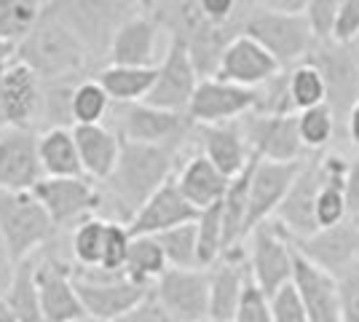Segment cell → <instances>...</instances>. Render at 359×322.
<instances>
[{"label":"cell","mask_w":359,"mask_h":322,"mask_svg":"<svg viewBox=\"0 0 359 322\" xmlns=\"http://www.w3.org/2000/svg\"><path fill=\"white\" fill-rule=\"evenodd\" d=\"M185 145H148L121 140V159L116 172L102 183L105 204H110V220L132 223L140 207L166 183L177 167Z\"/></svg>","instance_id":"obj_1"},{"label":"cell","mask_w":359,"mask_h":322,"mask_svg":"<svg viewBox=\"0 0 359 322\" xmlns=\"http://www.w3.org/2000/svg\"><path fill=\"white\" fill-rule=\"evenodd\" d=\"M14 60L30 67L41 83L54 81H73L89 67V51L75 38L73 32L62 25L54 14H48L43 6V14L30 35L14 48Z\"/></svg>","instance_id":"obj_2"},{"label":"cell","mask_w":359,"mask_h":322,"mask_svg":"<svg viewBox=\"0 0 359 322\" xmlns=\"http://www.w3.org/2000/svg\"><path fill=\"white\" fill-rule=\"evenodd\" d=\"M46 11L57 16L86 46L91 60H107L121 25H126L142 8L137 0H48Z\"/></svg>","instance_id":"obj_3"},{"label":"cell","mask_w":359,"mask_h":322,"mask_svg":"<svg viewBox=\"0 0 359 322\" xmlns=\"http://www.w3.org/2000/svg\"><path fill=\"white\" fill-rule=\"evenodd\" d=\"M0 231L14 261L22 263L51 245L60 229L35 191H0Z\"/></svg>","instance_id":"obj_4"},{"label":"cell","mask_w":359,"mask_h":322,"mask_svg":"<svg viewBox=\"0 0 359 322\" xmlns=\"http://www.w3.org/2000/svg\"><path fill=\"white\" fill-rule=\"evenodd\" d=\"M244 35L255 38L282 65V70H290L306 60L316 43L309 16L273 11L266 6H252V11L244 19Z\"/></svg>","instance_id":"obj_5"},{"label":"cell","mask_w":359,"mask_h":322,"mask_svg":"<svg viewBox=\"0 0 359 322\" xmlns=\"http://www.w3.org/2000/svg\"><path fill=\"white\" fill-rule=\"evenodd\" d=\"M73 274L86 314L102 322H121L153 293V288L126 274H110L102 269H73Z\"/></svg>","instance_id":"obj_6"},{"label":"cell","mask_w":359,"mask_h":322,"mask_svg":"<svg viewBox=\"0 0 359 322\" xmlns=\"http://www.w3.org/2000/svg\"><path fill=\"white\" fill-rule=\"evenodd\" d=\"M247 239H250L247 263H250L252 282L271 298L292 282V271H295L292 236L282 229L279 220H266Z\"/></svg>","instance_id":"obj_7"},{"label":"cell","mask_w":359,"mask_h":322,"mask_svg":"<svg viewBox=\"0 0 359 322\" xmlns=\"http://www.w3.org/2000/svg\"><path fill=\"white\" fill-rule=\"evenodd\" d=\"M306 62H311L325 78L327 105L335 113L338 129H344L351 107L359 102V57L351 43H338L335 38H327L316 41Z\"/></svg>","instance_id":"obj_8"},{"label":"cell","mask_w":359,"mask_h":322,"mask_svg":"<svg viewBox=\"0 0 359 322\" xmlns=\"http://www.w3.org/2000/svg\"><path fill=\"white\" fill-rule=\"evenodd\" d=\"M113 116L121 140L148 142V145H185L188 135L196 129L188 113H172L148 102L113 105Z\"/></svg>","instance_id":"obj_9"},{"label":"cell","mask_w":359,"mask_h":322,"mask_svg":"<svg viewBox=\"0 0 359 322\" xmlns=\"http://www.w3.org/2000/svg\"><path fill=\"white\" fill-rule=\"evenodd\" d=\"M32 191L48 210L57 229L78 226L105 207L102 188H97L89 177H43Z\"/></svg>","instance_id":"obj_10"},{"label":"cell","mask_w":359,"mask_h":322,"mask_svg":"<svg viewBox=\"0 0 359 322\" xmlns=\"http://www.w3.org/2000/svg\"><path fill=\"white\" fill-rule=\"evenodd\" d=\"M198 81L201 76L196 70L188 46L180 38H169L164 60L161 65H156V83L145 97V102L172 113H188Z\"/></svg>","instance_id":"obj_11"},{"label":"cell","mask_w":359,"mask_h":322,"mask_svg":"<svg viewBox=\"0 0 359 322\" xmlns=\"http://www.w3.org/2000/svg\"><path fill=\"white\" fill-rule=\"evenodd\" d=\"M153 295L177 322H210V269H166Z\"/></svg>","instance_id":"obj_12"},{"label":"cell","mask_w":359,"mask_h":322,"mask_svg":"<svg viewBox=\"0 0 359 322\" xmlns=\"http://www.w3.org/2000/svg\"><path fill=\"white\" fill-rule=\"evenodd\" d=\"M322 183H325V154L306 156L290 191H287L285 201H282V207H279V213H276V220L282 223V229L292 239H309L319 231L314 217V204Z\"/></svg>","instance_id":"obj_13"},{"label":"cell","mask_w":359,"mask_h":322,"mask_svg":"<svg viewBox=\"0 0 359 322\" xmlns=\"http://www.w3.org/2000/svg\"><path fill=\"white\" fill-rule=\"evenodd\" d=\"M244 140L252 156L263 161H300L303 142L298 135V113L269 116V113H247L239 119Z\"/></svg>","instance_id":"obj_14"},{"label":"cell","mask_w":359,"mask_h":322,"mask_svg":"<svg viewBox=\"0 0 359 322\" xmlns=\"http://www.w3.org/2000/svg\"><path fill=\"white\" fill-rule=\"evenodd\" d=\"M43 83L22 62H8L0 73V132L32 129L41 119Z\"/></svg>","instance_id":"obj_15"},{"label":"cell","mask_w":359,"mask_h":322,"mask_svg":"<svg viewBox=\"0 0 359 322\" xmlns=\"http://www.w3.org/2000/svg\"><path fill=\"white\" fill-rule=\"evenodd\" d=\"M257 105V89H244L220 78H201L188 105V119L196 126L231 123L252 113Z\"/></svg>","instance_id":"obj_16"},{"label":"cell","mask_w":359,"mask_h":322,"mask_svg":"<svg viewBox=\"0 0 359 322\" xmlns=\"http://www.w3.org/2000/svg\"><path fill=\"white\" fill-rule=\"evenodd\" d=\"M35 285L48 322H78L89 317L75 288L73 269L57 255H43L35 261Z\"/></svg>","instance_id":"obj_17"},{"label":"cell","mask_w":359,"mask_h":322,"mask_svg":"<svg viewBox=\"0 0 359 322\" xmlns=\"http://www.w3.org/2000/svg\"><path fill=\"white\" fill-rule=\"evenodd\" d=\"M300 161H263L257 159L252 169V183H250V210H247V236L260 223L271 220V215L279 213L290 185L298 175Z\"/></svg>","instance_id":"obj_18"},{"label":"cell","mask_w":359,"mask_h":322,"mask_svg":"<svg viewBox=\"0 0 359 322\" xmlns=\"http://www.w3.org/2000/svg\"><path fill=\"white\" fill-rule=\"evenodd\" d=\"M250 279L247 247L225 250L220 261L210 266V322H233Z\"/></svg>","instance_id":"obj_19"},{"label":"cell","mask_w":359,"mask_h":322,"mask_svg":"<svg viewBox=\"0 0 359 322\" xmlns=\"http://www.w3.org/2000/svg\"><path fill=\"white\" fill-rule=\"evenodd\" d=\"M279 73H282V65L255 38L241 32L225 46L220 65L215 70V78L244 86V89H260L263 83H269L271 78L279 76Z\"/></svg>","instance_id":"obj_20"},{"label":"cell","mask_w":359,"mask_h":322,"mask_svg":"<svg viewBox=\"0 0 359 322\" xmlns=\"http://www.w3.org/2000/svg\"><path fill=\"white\" fill-rule=\"evenodd\" d=\"M41 180L38 135L32 129L0 132V191H32Z\"/></svg>","instance_id":"obj_21"},{"label":"cell","mask_w":359,"mask_h":322,"mask_svg":"<svg viewBox=\"0 0 359 322\" xmlns=\"http://www.w3.org/2000/svg\"><path fill=\"white\" fill-rule=\"evenodd\" d=\"M300 253L338 279L354 261H359V217H346L332 229H319L309 239H292Z\"/></svg>","instance_id":"obj_22"},{"label":"cell","mask_w":359,"mask_h":322,"mask_svg":"<svg viewBox=\"0 0 359 322\" xmlns=\"http://www.w3.org/2000/svg\"><path fill=\"white\" fill-rule=\"evenodd\" d=\"M292 285L298 290L306 314L311 322H344L341 317V290L338 279L311 263L298 247H295V271Z\"/></svg>","instance_id":"obj_23"},{"label":"cell","mask_w":359,"mask_h":322,"mask_svg":"<svg viewBox=\"0 0 359 322\" xmlns=\"http://www.w3.org/2000/svg\"><path fill=\"white\" fill-rule=\"evenodd\" d=\"M194 220H198V210L182 196L177 180L172 177L140 207V213L129 223V231L132 236H158L164 231L194 223Z\"/></svg>","instance_id":"obj_24"},{"label":"cell","mask_w":359,"mask_h":322,"mask_svg":"<svg viewBox=\"0 0 359 322\" xmlns=\"http://www.w3.org/2000/svg\"><path fill=\"white\" fill-rule=\"evenodd\" d=\"M196 135L201 142V154L210 159L225 177L241 175L247 164L252 161V151L244 140L239 121L231 123H212V126H196Z\"/></svg>","instance_id":"obj_25"},{"label":"cell","mask_w":359,"mask_h":322,"mask_svg":"<svg viewBox=\"0 0 359 322\" xmlns=\"http://www.w3.org/2000/svg\"><path fill=\"white\" fill-rule=\"evenodd\" d=\"M161 25L153 14H137L116 32L107 65H123V67H156V41H158Z\"/></svg>","instance_id":"obj_26"},{"label":"cell","mask_w":359,"mask_h":322,"mask_svg":"<svg viewBox=\"0 0 359 322\" xmlns=\"http://www.w3.org/2000/svg\"><path fill=\"white\" fill-rule=\"evenodd\" d=\"M73 137L83 164V175L89 180L105 183L116 172V164L121 159L118 132L107 129L102 123H86V126H73Z\"/></svg>","instance_id":"obj_27"},{"label":"cell","mask_w":359,"mask_h":322,"mask_svg":"<svg viewBox=\"0 0 359 322\" xmlns=\"http://www.w3.org/2000/svg\"><path fill=\"white\" fill-rule=\"evenodd\" d=\"M175 180H177L182 196L191 201L198 213L212 204H220L231 185V177H225L204 154L191 156Z\"/></svg>","instance_id":"obj_28"},{"label":"cell","mask_w":359,"mask_h":322,"mask_svg":"<svg viewBox=\"0 0 359 322\" xmlns=\"http://www.w3.org/2000/svg\"><path fill=\"white\" fill-rule=\"evenodd\" d=\"M38 154H41L43 177H86L73 129H65V126L43 129L38 135Z\"/></svg>","instance_id":"obj_29"},{"label":"cell","mask_w":359,"mask_h":322,"mask_svg":"<svg viewBox=\"0 0 359 322\" xmlns=\"http://www.w3.org/2000/svg\"><path fill=\"white\" fill-rule=\"evenodd\" d=\"M113 105H129V102H145L153 83H156V67H123V65H107L97 73Z\"/></svg>","instance_id":"obj_30"},{"label":"cell","mask_w":359,"mask_h":322,"mask_svg":"<svg viewBox=\"0 0 359 322\" xmlns=\"http://www.w3.org/2000/svg\"><path fill=\"white\" fill-rule=\"evenodd\" d=\"M3 301L8 304L19 322H48L35 285V258H27L16 266L14 282L3 293Z\"/></svg>","instance_id":"obj_31"},{"label":"cell","mask_w":359,"mask_h":322,"mask_svg":"<svg viewBox=\"0 0 359 322\" xmlns=\"http://www.w3.org/2000/svg\"><path fill=\"white\" fill-rule=\"evenodd\" d=\"M169 269V261L164 255V247L158 245L156 236H132L129 258H126V276L135 279L145 288H153L158 276Z\"/></svg>","instance_id":"obj_32"},{"label":"cell","mask_w":359,"mask_h":322,"mask_svg":"<svg viewBox=\"0 0 359 322\" xmlns=\"http://www.w3.org/2000/svg\"><path fill=\"white\" fill-rule=\"evenodd\" d=\"M43 14L41 0H0V41L19 46Z\"/></svg>","instance_id":"obj_33"},{"label":"cell","mask_w":359,"mask_h":322,"mask_svg":"<svg viewBox=\"0 0 359 322\" xmlns=\"http://www.w3.org/2000/svg\"><path fill=\"white\" fill-rule=\"evenodd\" d=\"M287 86H290V100L295 113H303L309 107L325 105L327 102V86L325 78L311 62H298L295 67L287 70Z\"/></svg>","instance_id":"obj_34"},{"label":"cell","mask_w":359,"mask_h":322,"mask_svg":"<svg viewBox=\"0 0 359 322\" xmlns=\"http://www.w3.org/2000/svg\"><path fill=\"white\" fill-rule=\"evenodd\" d=\"M107 217H89L78 223L70 234V253H73L75 269H100L102 250H105Z\"/></svg>","instance_id":"obj_35"},{"label":"cell","mask_w":359,"mask_h":322,"mask_svg":"<svg viewBox=\"0 0 359 322\" xmlns=\"http://www.w3.org/2000/svg\"><path fill=\"white\" fill-rule=\"evenodd\" d=\"M196 229H198V269H210L225 253L223 201L201 210L198 220H196Z\"/></svg>","instance_id":"obj_36"},{"label":"cell","mask_w":359,"mask_h":322,"mask_svg":"<svg viewBox=\"0 0 359 322\" xmlns=\"http://www.w3.org/2000/svg\"><path fill=\"white\" fill-rule=\"evenodd\" d=\"M338 132L341 129H338V121H335V113L330 110L327 102L298 113V135L306 151L322 154L332 142V137H338Z\"/></svg>","instance_id":"obj_37"},{"label":"cell","mask_w":359,"mask_h":322,"mask_svg":"<svg viewBox=\"0 0 359 322\" xmlns=\"http://www.w3.org/2000/svg\"><path fill=\"white\" fill-rule=\"evenodd\" d=\"M110 110H113V100L107 97L102 83L97 78H81L73 92V126L102 123Z\"/></svg>","instance_id":"obj_38"},{"label":"cell","mask_w":359,"mask_h":322,"mask_svg":"<svg viewBox=\"0 0 359 322\" xmlns=\"http://www.w3.org/2000/svg\"><path fill=\"white\" fill-rule=\"evenodd\" d=\"M156 239L164 247L169 269H198V229H196V220L164 231Z\"/></svg>","instance_id":"obj_39"},{"label":"cell","mask_w":359,"mask_h":322,"mask_svg":"<svg viewBox=\"0 0 359 322\" xmlns=\"http://www.w3.org/2000/svg\"><path fill=\"white\" fill-rule=\"evenodd\" d=\"M78 81H54V83H43V102H41V119L48 121L46 129L54 126H73V92Z\"/></svg>","instance_id":"obj_40"},{"label":"cell","mask_w":359,"mask_h":322,"mask_svg":"<svg viewBox=\"0 0 359 322\" xmlns=\"http://www.w3.org/2000/svg\"><path fill=\"white\" fill-rule=\"evenodd\" d=\"M129 247H132V231H129V226L107 217L105 250H102L100 269L110 271V274H126L123 269H126V258H129Z\"/></svg>","instance_id":"obj_41"},{"label":"cell","mask_w":359,"mask_h":322,"mask_svg":"<svg viewBox=\"0 0 359 322\" xmlns=\"http://www.w3.org/2000/svg\"><path fill=\"white\" fill-rule=\"evenodd\" d=\"M233 322H273L269 295L260 290L252 279H250L247 290L241 295V304H239V309H236Z\"/></svg>","instance_id":"obj_42"},{"label":"cell","mask_w":359,"mask_h":322,"mask_svg":"<svg viewBox=\"0 0 359 322\" xmlns=\"http://www.w3.org/2000/svg\"><path fill=\"white\" fill-rule=\"evenodd\" d=\"M271 314H273V322H311L309 320V314H306V307H303V301H300L298 290H295V285L290 282L287 288L276 293V295H271Z\"/></svg>","instance_id":"obj_43"},{"label":"cell","mask_w":359,"mask_h":322,"mask_svg":"<svg viewBox=\"0 0 359 322\" xmlns=\"http://www.w3.org/2000/svg\"><path fill=\"white\" fill-rule=\"evenodd\" d=\"M338 8H341V0H309L306 16H309V22H311V30H314L316 41L332 38L335 19H338Z\"/></svg>","instance_id":"obj_44"},{"label":"cell","mask_w":359,"mask_h":322,"mask_svg":"<svg viewBox=\"0 0 359 322\" xmlns=\"http://www.w3.org/2000/svg\"><path fill=\"white\" fill-rule=\"evenodd\" d=\"M338 290L344 322H359V261L351 263L344 274H338Z\"/></svg>","instance_id":"obj_45"},{"label":"cell","mask_w":359,"mask_h":322,"mask_svg":"<svg viewBox=\"0 0 359 322\" xmlns=\"http://www.w3.org/2000/svg\"><path fill=\"white\" fill-rule=\"evenodd\" d=\"M198 8L215 25H236V22L244 25L247 14L252 11V8H244L241 0H198Z\"/></svg>","instance_id":"obj_46"},{"label":"cell","mask_w":359,"mask_h":322,"mask_svg":"<svg viewBox=\"0 0 359 322\" xmlns=\"http://www.w3.org/2000/svg\"><path fill=\"white\" fill-rule=\"evenodd\" d=\"M332 38L338 43H357L359 41V0H341Z\"/></svg>","instance_id":"obj_47"},{"label":"cell","mask_w":359,"mask_h":322,"mask_svg":"<svg viewBox=\"0 0 359 322\" xmlns=\"http://www.w3.org/2000/svg\"><path fill=\"white\" fill-rule=\"evenodd\" d=\"M121 322H177V320H175V317L156 301V295L150 293L148 298H145L135 311H129Z\"/></svg>","instance_id":"obj_48"},{"label":"cell","mask_w":359,"mask_h":322,"mask_svg":"<svg viewBox=\"0 0 359 322\" xmlns=\"http://www.w3.org/2000/svg\"><path fill=\"white\" fill-rule=\"evenodd\" d=\"M346 201H348V215L359 217V156L351 159L346 169Z\"/></svg>","instance_id":"obj_49"},{"label":"cell","mask_w":359,"mask_h":322,"mask_svg":"<svg viewBox=\"0 0 359 322\" xmlns=\"http://www.w3.org/2000/svg\"><path fill=\"white\" fill-rule=\"evenodd\" d=\"M16 266H19V263L14 261L11 250H8L6 239H3V231H0V293H6L8 288H11L14 274H16Z\"/></svg>","instance_id":"obj_50"},{"label":"cell","mask_w":359,"mask_h":322,"mask_svg":"<svg viewBox=\"0 0 359 322\" xmlns=\"http://www.w3.org/2000/svg\"><path fill=\"white\" fill-rule=\"evenodd\" d=\"M260 6L273 11H287V14H306L309 0H260Z\"/></svg>","instance_id":"obj_51"},{"label":"cell","mask_w":359,"mask_h":322,"mask_svg":"<svg viewBox=\"0 0 359 322\" xmlns=\"http://www.w3.org/2000/svg\"><path fill=\"white\" fill-rule=\"evenodd\" d=\"M346 135H348V140H351V145L359 151V102L354 107H351V113H348V119H346Z\"/></svg>","instance_id":"obj_52"},{"label":"cell","mask_w":359,"mask_h":322,"mask_svg":"<svg viewBox=\"0 0 359 322\" xmlns=\"http://www.w3.org/2000/svg\"><path fill=\"white\" fill-rule=\"evenodd\" d=\"M11 57H14V46H8V43H3V41H0V73L6 70V65H8V62H14Z\"/></svg>","instance_id":"obj_53"},{"label":"cell","mask_w":359,"mask_h":322,"mask_svg":"<svg viewBox=\"0 0 359 322\" xmlns=\"http://www.w3.org/2000/svg\"><path fill=\"white\" fill-rule=\"evenodd\" d=\"M0 322H19L16 320V314L8 309V304L3 301V295H0Z\"/></svg>","instance_id":"obj_54"},{"label":"cell","mask_w":359,"mask_h":322,"mask_svg":"<svg viewBox=\"0 0 359 322\" xmlns=\"http://www.w3.org/2000/svg\"><path fill=\"white\" fill-rule=\"evenodd\" d=\"M137 3H140V8H142L145 14H153V8H156L158 0H137Z\"/></svg>","instance_id":"obj_55"},{"label":"cell","mask_w":359,"mask_h":322,"mask_svg":"<svg viewBox=\"0 0 359 322\" xmlns=\"http://www.w3.org/2000/svg\"><path fill=\"white\" fill-rule=\"evenodd\" d=\"M78 322H102V320H94V317H83V320H78Z\"/></svg>","instance_id":"obj_56"},{"label":"cell","mask_w":359,"mask_h":322,"mask_svg":"<svg viewBox=\"0 0 359 322\" xmlns=\"http://www.w3.org/2000/svg\"><path fill=\"white\" fill-rule=\"evenodd\" d=\"M357 46H359V41H357ZM357 57H359V54H357Z\"/></svg>","instance_id":"obj_57"},{"label":"cell","mask_w":359,"mask_h":322,"mask_svg":"<svg viewBox=\"0 0 359 322\" xmlns=\"http://www.w3.org/2000/svg\"><path fill=\"white\" fill-rule=\"evenodd\" d=\"M0 295H3V293H0Z\"/></svg>","instance_id":"obj_58"}]
</instances>
